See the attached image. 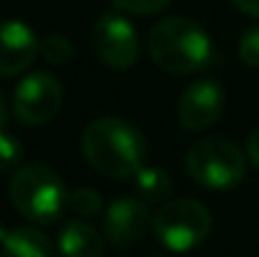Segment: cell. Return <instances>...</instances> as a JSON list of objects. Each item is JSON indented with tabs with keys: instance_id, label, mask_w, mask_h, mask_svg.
Instances as JSON below:
<instances>
[{
	"instance_id": "6da1fadb",
	"label": "cell",
	"mask_w": 259,
	"mask_h": 257,
	"mask_svg": "<svg viewBox=\"0 0 259 257\" xmlns=\"http://www.w3.org/2000/svg\"><path fill=\"white\" fill-rule=\"evenodd\" d=\"M81 154L98 174L123 181L144 167L146 141L134 124L118 116H101L83 129Z\"/></svg>"
},
{
	"instance_id": "7a4b0ae2",
	"label": "cell",
	"mask_w": 259,
	"mask_h": 257,
	"mask_svg": "<svg viewBox=\"0 0 259 257\" xmlns=\"http://www.w3.org/2000/svg\"><path fill=\"white\" fill-rule=\"evenodd\" d=\"M146 48L151 61L171 76H191L204 71L214 53L209 33L196 20L184 15L159 20L146 38Z\"/></svg>"
},
{
	"instance_id": "3957f363",
	"label": "cell",
	"mask_w": 259,
	"mask_h": 257,
	"mask_svg": "<svg viewBox=\"0 0 259 257\" xmlns=\"http://www.w3.org/2000/svg\"><path fill=\"white\" fill-rule=\"evenodd\" d=\"M10 202L20 217L33 225H48L61 217L68 207V189L58 171L48 164L30 162L18 167L10 176Z\"/></svg>"
},
{
	"instance_id": "277c9868",
	"label": "cell",
	"mask_w": 259,
	"mask_h": 257,
	"mask_svg": "<svg viewBox=\"0 0 259 257\" xmlns=\"http://www.w3.org/2000/svg\"><path fill=\"white\" fill-rule=\"evenodd\" d=\"M247 154L219 136H209V139H199L189 146L186 157H184V169L191 176L194 184L204 187V189H232L237 187L244 174H247Z\"/></svg>"
},
{
	"instance_id": "5b68a950",
	"label": "cell",
	"mask_w": 259,
	"mask_h": 257,
	"mask_svg": "<svg viewBox=\"0 0 259 257\" xmlns=\"http://www.w3.org/2000/svg\"><path fill=\"white\" fill-rule=\"evenodd\" d=\"M151 232L161 247L171 252H189L206 242L211 232V214L196 199H171L154 214Z\"/></svg>"
},
{
	"instance_id": "8992f818",
	"label": "cell",
	"mask_w": 259,
	"mask_h": 257,
	"mask_svg": "<svg viewBox=\"0 0 259 257\" xmlns=\"http://www.w3.org/2000/svg\"><path fill=\"white\" fill-rule=\"evenodd\" d=\"M93 51L98 61L113 71L131 68L141 56V41L136 28L118 13H103L93 23Z\"/></svg>"
},
{
	"instance_id": "52a82bcc",
	"label": "cell",
	"mask_w": 259,
	"mask_h": 257,
	"mask_svg": "<svg viewBox=\"0 0 259 257\" xmlns=\"http://www.w3.org/2000/svg\"><path fill=\"white\" fill-rule=\"evenodd\" d=\"M63 106V86L48 71L28 74L13 93V114L20 124H48Z\"/></svg>"
},
{
	"instance_id": "ba28073f",
	"label": "cell",
	"mask_w": 259,
	"mask_h": 257,
	"mask_svg": "<svg viewBox=\"0 0 259 257\" xmlns=\"http://www.w3.org/2000/svg\"><path fill=\"white\" fill-rule=\"evenodd\" d=\"M151 227H154V217L144 197H118L106 207L103 235L108 245H113L116 250L139 245Z\"/></svg>"
},
{
	"instance_id": "9c48e42d",
	"label": "cell",
	"mask_w": 259,
	"mask_h": 257,
	"mask_svg": "<svg viewBox=\"0 0 259 257\" xmlns=\"http://www.w3.org/2000/svg\"><path fill=\"white\" fill-rule=\"evenodd\" d=\"M224 111V88L211 79H199L184 88L176 114L179 124L189 131H204L219 121Z\"/></svg>"
},
{
	"instance_id": "30bf717a",
	"label": "cell",
	"mask_w": 259,
	"mask_h": 257,
	"mask_svg": "<svg viewBox=\"0 0 259 257\" xmlns=\"http://www.w3.org/2000/svg\"><path fill=\"white\" fill-rule=\"evenodd\" d=\"M40 56V41L23 20H0V79L25 74Z\"/></svg>"
},
{
	"instance_id": "8fae6325",
	"label": "cell",
	"mask_w": 259,
	"mask_h": 257,
	"mask_svg": "<svg viewBox=\"0 0 259 257\" xmlns=\"http://www.w3.org/2000/svg\"><path fill=\"white\" fill-rule=\"evenodd\" d=\"M58 252L66 257H98L106 242L101 232L83 219H68L58 232Z\"/></svg>"
},
{
	"instance_id": "7c38bea8",
	"label": "cell",
	"mask_w": 259,
	"mask_h": 257,
	"mask_svg": "<svg viewBox=\"0 0 259 257\" xmlns=\"http://www.w3.org/2000/svg\"><path fill=\"white\" fill-rule=\"evenodd\" d=\"M0 250L13 257H51L58 252V245H53L46 237V232H40L38 227L23 225V227L5 230L0 240Z\"/></svg>"
},
{
	"instance_id": "4fadbf2b",
	"label": "cell",
	"mask_w": 259,
	"mask_h": 257,
	"mask_svg": "<svg viewBox=\"0 0 259 257\" xmlns=\"http://www.w3.org/2000/svg\"><path fill=\"white\" fill-rule=\"evenodd\" d=\"M134 179H136V192H139V197H144L149 204L166 199L174 189L169 171H164L161 167H141V169L136 171Z\"/></svg>"
},
{
	"instance_id": "5bb4252c",
	"label": "cell",
	"mask_w": 259,
	"mask_h": 257,
	"mask_svg": "<svg viewBox=\"0 0 259 257\" xmlns=\"http://www.w3.org/2000/svg\"><path fill=\"white\" fill-rule=\"evenodd\" d=\"M68 209L78 217H86V219L96 217L103 212V197H101V192H96L91 187H81V189L68 194Z\"/></svg>"
},
{
	"instance_id": "9a60e30c",
	"label": "cell",
	"mask_w": 259,
	"mask_h": 257,
	"mask_svg": "<svg viewBox=\"0 0 259 257\" xmlns=\"http://www.w3.org/2000/svg\"><path fill=\"white\" fill-rule=\"evenodd\" d=\"M40 56L48 63H56V66L68 63L73 58V43L66 35H61V33H51V35H46L40 41Z\"/></svg>"
},
{
	"instance_id": "2e32d148",
	"label": "cell",
	"mask_w": 259,
	"mask_h": 257,
	"mask_svg": "<svg viewBox=\"0 0 259 257\" xmlns=\"http://www.w3.org/2000/svg\"><path fill=\"white\" fill-rule=\"evenodd\" d=\"M23 159V144L15 134H8L0 129V171H13L20 167Z\"/></svg>"
},
{
	"instance_id": "e0dca14e",
	"label": "cell",
	"mask_w": 259,
	"mask_h": 257,
	"mask_svg": "<svg viewBox=\"0 0 259 257\" xmlns=\"http://www.w3.org/2000/svg\"><path fill=\"white\" fill-rule=\"evenodd\" d=\"M121 13H131V15H154L161 13L166 5H171V0H111Z\"/></svg>"
},
{
	"instance_id": "ac0fdd59",
	"label": "cell",
	"mask_w": 259,
	"mask_h": 257,
	"mask_svg": "<svg viewBox=\"0 0 259 257\" xmlns=\"http://www.w3.org/2000/svg\"><path fill=\"white\" fill-rule=\"evenodd\" d=\"M239 58L242 63L259 68V25L244 30V35L239 38Z\"/></svg>"
},
{
	"instance_id": "d6986e66",
	"label": "cell",
	"mask_w": 259,
	"mask_h": 257,
	"mask_svg": "<svg viewBox=\"0 0 259 257\" xmlns=\"http://www.w3.org/2000/svg\"><path fill=\"white\" fill-rule=\"evenodd\" d=\"M247 157H249V162L259 169V126L249 134V139H247Z\"/></svg>"
},
{
	"instance_id": "ffe728a7",
	"label": "cell",
	"mask_w": 259,
	"mask_h": 257,
	"mask_svg": "<svg viewBox=\"0 0 259 257\" xmlns=\"http://www.w3.org/2000/svg\"><path fill=\"white\" fill-rule=\"evenodd\" d=\"M237 10L252 15V18H259V0H229Z\"/></svg>"
},
{
	"instance_id": "44dd1931",
	"label": "cell",
	"mask_w": 259,
	"mask_h": 257,
	"mask_svg": "<svg viewBox=\"0 0 259 257\" xmlns=\"http://www.w3.org/2000/svg\"><path fill=\"white\" fill-rule=\"evenodd\" d=\"M5 124H8V106H5V96L0 91V129H5Z\"/></svg>"
},
{
	"instance_id": "7402d4cb",
	"label": "cell",
	"mask_w": 259,
	"mask_h": 257,
	"mask_svg": "<svg viewBox=\"0 0 259 257\" xmlns=\"http://www.w3.org/2000/svg\"><path fill=\"white\" fill-rule=\"evenodd\" d=\"M3 235H5V227H3V222H0V240H3Z\"/></svg>"
}]
</instances>
